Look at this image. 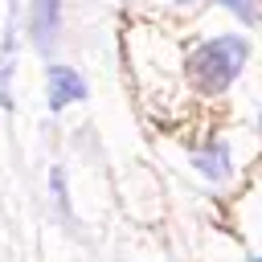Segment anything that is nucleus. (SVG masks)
Returning <instances> with one entry per match:
<instances>
[{
	"label": "nucleus",
	"mask_w": 262,
	"mask_h": 262,
	"mask_svg": "<svg viewBox=\"0 0 262 262\" xmlns=\"http://www.w3.org/2000/svg\"><path fill=\"white\" fill-rule=\"evenodd\" d=\"M49 188H53V205H57V213L70 217V188H66V172H61V168L49 172Z\"/></svg>",
	"instance_id": "6"
},
{
	"label": "nucleus",
	"mask_w": 262,
	"mask_h": 262,
	"mask_svg": "<svg viewBox=\"0 0 262 262\" xmlns=\"http://www.w3.org/2000/svg\"><path fill=\"white\" fill-rule=\"evenodd\" d=\"M0 106L12 111V61H8V57H4V66H0Z\"/></svg>",
	"instance_id": "7"
},
{
	"label": "nucleus",
	"mask_w": 262,
	"mask_h": 262,
	"mask_svg": "<svg viewBox=\"0 0 262 262\" xmlns=\"http://www.w3.org/2000/svg\"><path fill=\"white\" fill-rule=\"evenodd\" d=\"M176 4H196V0H176Z\"/></svg>",
	"instance_id": "9"
},
{
	"label": "nucleus",
	"mask_w": 262,
	"mask_h": 262,
	"mask_svg": "<svg viewBox=\"0 0 262 262\" xmlns=\"http://www.w3.org/2000/svg\"><path fill=\"white\" fill-rule=\"evenodd\" d=\"M25 25H29V41L41 53H49L57 45V33H61V0H29Z\"/></svg>",
	"instance_id": "2"
},
{
	"label": "nucleus",
	"mask_w": 262,
	"mask_h": 262,
	"mask_svg": "<svg viewBox=\"0 0 262 262\" xmlns=\"http://www.w3.org/2000/svg\"><path fill=\"white\" fill-rule=\"evenodd\" d=\"M250 262H262V258H250Z\"/></svg>",
	"instance_id": "10"
},
{
	"label": "nucleus",
	"mask_w": 262,
	"mask_h": 262,
	"mask_svg": "<svg viewBox=\"0 0 262 262\" xmlns=\"http://www.w3.org/2000/svg\"><path fill=\"white\" fill-rule=\"evenodd\" d=\"M45 94H49V111H61V106L86 98V78H82L74 66H49V74H45Z\"/></svg>",
	"instance_id": "3"
},
{
	"label": "nucleus",
	"mask_w": 262,
	"mask_h": 262,
	"mask_svg": "<svg viewBox=\"0 0 262 262\" xmlns=\"http://www.w3.org/2000/svg\"><path fill=\"white\" fill-rule=\"evenodd\" d=\"M250 61V41L237 37V33H221V37H209L201 41L192 53H188V82L196 86V94H225L237 74L246 70Z\"/></svg>",
	"instance_id": "1"
},
{
	"label": "nucleus",
	"mask_w": 262,
	"mask_h": 262,
	"mask_svg": "<svg viewBox=\"0 0 262 262\" xmlns=\"http://www.w3.org/2000/svg\"><path fill=\"white\" fill-rule=\"evenodd\" d=\"M225 12H233L242 25H258L262 20V8H258V0H217Z\"/></svg>",
	"instance_id": "5"
},
{
	"label": "nucleus",
	"mask_w": 262,
	"mask_h": 262,
	"mask_svg": "<svg viewBox=\"0 0 262 262\" xmlns=\"http://www.w3.org/2000/svg\"><path fill=\"white\" fill-rule=\"evenodd\" d=\"M258 131H262V111H258Z\"/></svg>",
	"instance_id": "8"
},
{
	"label": "nucleus",
	"mask_w": 262,
	"mask_h": 262,
	"mask_svg": "<svg viewBox=\"0 0 262 262\" xmlns=\"http://www.w3.org/2000/svg\"><path fill=\"white\" fill-rule=\"evenodd\" d=\"M192 168L201 172V176H209V180H225L229 172H233V151H229V143H209V147H196L192 151Z\"/></svg>",
	"instance_id": "4"
}]
</instances>
